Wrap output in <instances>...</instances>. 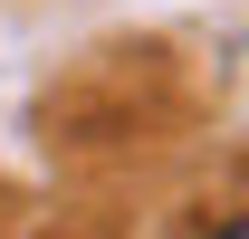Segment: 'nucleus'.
<instances>
[{
	"mask_svg": "<svg viewBox=\"0 0 249 239\" xmlns=\"http://www.w3.org/2000/svg\"><path fill=\"white\" fill-rule=\"evenodd\" d=\"M211 239H249V220H230V230H211Z\"/></svg>",
	"mask_w": 249,
	"mask_h": 239,
	"instance_id": "f257e3e1",
	"label": "nucleus"
}]
</instances>
